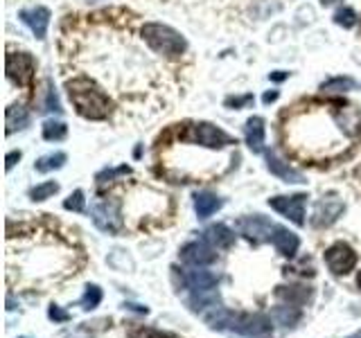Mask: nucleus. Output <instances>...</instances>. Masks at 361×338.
I'll return each mask as SVG.
<instances>
[{
	"label": "nucleus",
	"mask_w": 361,
	"mask_h": 338,
	"mask_svg": "<svg viewBox=\"0 0 361 338\" xmlns=\"http://www.w3.org/2000/svg\"><path fill=\"white\" fill-rule=\"evenodd\" d=\"M264 138H267V127H264V120L259 115L248 118L244 124V140L248 144V149L253 154L264 151Z\"/></svg>",
	"instance_id": "ddd939ff"
},
{
	"label": "nucleus",
	"mask_w": 361,
	"mask_h": 338,
	"mask_svg": "<svg viewBox=\"0 0 361 338\" xmlns=\"http://www.w3.org/2000/svg\"><path fill=\"white\" fill-rule=\"evenodd\" d=\"M305 201L307 194H293V196H274L269 199V206L282 217L291 219L296 225H305Z\"/></svg>",
	"instance_id": "1a4fd4ad"
},
{
	"label": "nucleus",
	"mask_w": 361,
	"mask_h": 338,
	"mask_svg": "<svg viewBox=\"0 0 361 338\" xmlns=\"http://www.w3.org/2000/svg\"><path fill=\"white\" fill-rule=\"evenodd\" d=\"M237 230H240L244 239L253 244H262V242H274L278 223L262 217V214H253V217H244L237 221Z\"/></svg>",
	"instance_id": "423d86ee"
},
{
	"label": "nucleus",
	"mask_w": 361,
	"mask_h": 338,
	"mask_svg": "<svg viewBox=\"0 0 361 338\" xmlns=\"http://www.w3.org/2000/svg\"><path fill=\"white\" fill-rule=\"evenodd\" d=\"M251 101H253V95H244V97H228V99H226V106H235V108H240V106L251 104Z\"/></svg>",
	"instance_id": "7c9ffc66"
},
{
	"label": "nucleus",
	"mask_w": 361,
	"mask_h": 338,
	"mask_svg": "<svg viewBox=\"0 0 361 338\" xmlns=\"http://www.w3.org/2000/svg\"><path fill=\"white\" fill-rule=\"evenodd\" d=\"M278 97H280V93H278V90H271V93H264L262 101H264V104H271V101H276Z\"/></svg>",
	"instance_id": "72a5a7b5"
},
{
	"label": "nucleus",
	"mask_w": 361,
	"mask_h": 338,
	"mask_svg": "<svg viewBox=\"0 0 361 338\" xmlns=\"http://www.w3.org/2000/svg\"><path fill=\"white\" fill-rule=\"evenodd\" d=\"M68 97H71L75 111L86 120H109L113 113V99L102 90L93 79L88 77H75L73 82L66 84Z\"/></svg>",
	"instance_id": "f257e3e1"
},
{
	"label": "nucleus",
	"mask_w": 361,
	"mask_h": 338,
	"mask_svg": "<svg viewBox=\"0 0 361 338\" xmlns=\"http://www.w3.org/2000/svg\"><path fill=\"white\" fill-rule=\"evenodd\" d=\"M325 264L334 275H345L357 266V253L343 242H336L325 251Z\"/></svg>",
	"instance_id": "6e6552de"
},
{
	"label": "nucleus",
	"mask_w": 361,
	"mask_h": 338,
	"mask_svg": "<svg viewBox=\"0 0 361 338\" xmlns=\"http://www.w3.org/2000/svg\"><path fill=\"white\" fill-rule=\"evenodd\" d=\"M334 23L341 27H355L357 25V11L353 7H341L334 14Z\"/></svg>",
	"instance_id": "c85d7f7f"
},
{
	"label": "nucleus",
	"mask_w": 361,
	"mask_h": 338,
	"mask_svg": "<svg viewBox=\"0 0 361 338\" xmlns=\"http://www.w3.org/2000/svg\"><path fill=\"white\" fill-rule=\"evenodd\" d=\"M271 79H276V82H282V79H287V73L278 70V73H274V75H271Z\"/></svg>",
	"instance_id": "f704fd0d"
},
{
	"label": "nucleus",
	"mask_w": 361,
	"mask_h": 338,
	"mask_svg": "<svg viewBox=\"0 0 361 338\" xmlns=\"http://www.w3.org/2000/svg\"><path fill=\"white\" fill-rule=\"evenodd\" d=\"M357 284L361 287V273H359V277H357Z\"/></svg>",
	"instance_id": "e433bc0d"
},
{
	"label": "nucleus",
	"mask_w": 361,
	"mask_h": 338,
	"mask_svg": "<svg viewBox=\"0 0 361 338\" xmlns=\"http://www.w3.org/2000/svg\"><path fill=\"white\" fill-rule=\"evenodd\" d=\"M180 282H183V287L190 289L192 293L197 291H210L219 284V277L210 273V270H185L183 275H180Z\"/></svg>",
	"instance_id": "4468645a"
},
{
	"label": "nucleus",
	"mask_w": 361,
	"mask_h": 338,
	"mask_svg": "<svg viewBox=\"0 0 361 338\" xmlns=\"http://www.w3.org/2000/svg\"><path fill=\"white\" fill-rule=\"evenodd\" d=\"M68 135V127L61 120H45L43 122V138L48 142H59Z\"/></svg>",
	"instance_id": "4be33fe9"
},
{
	"label": "nucleus",
	"mask_w": 361,
	"mask_h": 338,
	"mask_svg": "<svg viewBox=\"0 0 361 338\" xmlns=\"http://www.w3.org/2000/svg\"><path fill=\"white\" fill-rule=\"evenodd\" d=\"M90 217H93V223L102 232L109 234H118L124 225V219L120 214V206L116 201H99L90 208Z\"/></svg>",
	"instance_id": "0eeeda50"
},
{
	"label": "nucleus",
	"mask_w": 361,
	"mask_h": 338,
	"mask_svg": "<svg viewBox=\"0 0 361 338\" xmlns=\"http://www.w3.org/2000/svg\"><path fill=\"white\" fill-rule=\"evenodd\" d=\"M276 246V251L280 255H285V257H293L298 251V246H300V239H298V234H293L291 230H287L285 225H278V230L274 234V242H271Z\"/></svg>",
	"instance_id": "f3484780"
},
{
	"label": "nucleus",
	"mask_w": 361,
	"mask_h": 338,
	"mask_svg": "<svg viewBox=\"0 0 361 338\" xmlns=\"http://www.w3.org/2000/svg\"><path fill=\"white\" fill-rule=\"evenodd\" d=\"M357 176H359V178H361V167H359V169H357Z\"/></svg>",
	"instance_id": "4c0bfd02"
},
{
	"label": "nucleus",
	"mask_w": 361,
	"mask_h": 338,
	"mask_svg": "<svg viewBox=\"0 0 361 338\" xmlns=\"http://www.w3.org/2000/svg\"><path fill=\"white\" fill-rule=\"evenodd\" d=\"M180 259L192 266H208L212 262H217V253L208 246L206 239H201V242H190L180 248Z\"/></svg>",
	"instance_id": "9d476101"
},
{
	"label": "nucleus",
	"mask_w": 361,
	"mask_h": 338,
	"mask_svg": "<svg viewBox=\"0 0 361 338\" xmlns=\"http://www.w3.org/2000/svg\"><path fill=\"white\" fill-rule=\"evenodd\" d=\"M221 206H224V201L217 194H212V192H199V194H195V210L199 219L212 217Z\"/></svg>",
	"instance_id": "a211bd4d"
},
{
	"label": "nucleus",
	"mask_w": 361,
	"mask_h": 338,
	"mask_svg": "<svg viewBox=\"0 0 361 338\" xmlns=\"http://www.w3.org/2000/svg\"><path fill=\"white\" fill-rule=\"evenodd\" d=\"M203 239L217 248H231L235 244V232L228 228V225L217 223V225H210V228L203 232Z\"/></svg>",
	"instance_id": "6ab92c4d"
},
{
	"label": "nucleus",
	"mask_w": 361,
	"mask_h": 338,
	"mask_svg": "<svg viewBox=\"0 0 361 338\" xmlns=\"http://www.w3.org/2000/svg\"><path fill=\"white\" fill-rule=\"evenodd\" d=\"M343 203L330 196V199H321L316 203V210H314V217H312V225L314 228H323V225H330L338 219V214L343 212Z\"/></svg>",
	"instance_id": "f8f14e48"
},
{
	"label": "nucleus",
	"mask_w": 361,
	"mask_h": 338,
	"mask_svg": "<svg viewBox=\"0 0 361 338\" xmlns=\"http://www.w3.org/2000/svg\"><path fill=\"white\" fill-rule=\"evenodd\" d=\"M276 298L285 300L291 307H302V304L312 302L314 298V289L310 287H278Z\"/></svg>",
	"instance_id": "dca6fc26"
},
{
	"label": "nucleus",
	"mask_w": 361,
	"mask_h": 338,
	"mask_svg": "<svg viewBox=\"0 0 361 338\" xmlns=\"http://www.w3.org/2000/svg\"><path fill=\"white\" fill-rule=\"evenodd\" d=\"M5 124H7V135L23 131L30 124V111L25 106H20V104L9 106L7 113H5Z\"/></svg>",
	"instance_id": "aec40b11"
},
{
	"label": "nucleus",
	"mask_w": 361,
	"mask_h": 338,
	"mask_svg": "<svg viewBox=\"0 0 361 338\" xmlns=\"http://www.w3.org/2000/svg\"><path fill=\"white\" fill-rule=\"evenodd\" d=\"M183 140H188L192 144H199V146H203V149H212V151L237 144L235 138H231L224 129L214 127V124H210V122H195L183 133Z\"/></svg>",
	"instance_id": "20e7f679"
},
{
	"label": "nucleus",
	"mask_w": 361,
	"mask_h": 338,
	"mask_svg": "<svg viewBox=\"0 0 361 338\" xmlns=\"http://www.w3.org/2000/svg\"><path fill=\"white\" fill-rule=\"evenodd\" d=\"M41 111L43 113H61V104H59V97H56L54 88H52V82H45V99L41 104Z\"/></svg>",
	"instance_id": "cd10ccee"
},
{
	"label": "nucleus",
	"mask_w": 361,
	"mask_h": 338,
	"mask_svg": "<svg viewBox=\"0 0 361 338\" xmlns=\"http://www.w3.org/2000/svg\"><path fill=\"white\" fill-rule=\"evenodd\" d=\"M267 167L271 174L278 176L280 180H285V183H305V176L298 172V169H293V167H289V163L280 161L274 151L267 154Z\"/></svg>",
	"instance_id": "2eb2a0df"
},
{
	"label": "nucleus",
	"mask_w": 361,
	"mask_h": 338,
	"mask_svg": "<svg viewBox=\"0 0 361 338\" xmlns=\"http://www.w3.org/2000/svg\"><path fill=\"white\" fill-rule=\"evenodd\" d=\"M59 192V183H54V180H48V183H41L37 187L30 189V199L32 201H45L50 199L52 194H56Z\"/></svg>",
	"instance_id": "bb28decb"
},
{
	"label": "nucleus",
	"mask_w": 361,
	"mask_h": 338,
	"mask_svg": "<svg viewBox=\"0 0 361 338\" xmlns=\"http://www.w3.org/2000/svg\"><path fill=\"white\" fill-rule=\"evenodd\" d=\"M37 61L30 52H9L7 54V79L20 88H32Z\"/></svg>",
	"instance_id": "39448f33"
},
{
	"label": "nucleus",
	"mask_w": 361,
	"mask_h": 338,
	"mask_svg": "<svg viewBox=\"0 0 361 338\" xmlns=\"http://www.w3.org/2000/svg\"><path fill=\"white\" fill-rule=\"evenodd\" d=\"M68 161V156L63 151H54V154H48V156H41L37 163H34V169H37L39 174H48V172H54V169H61Z\"/></svg>",
	"instance_id": "412c9836"
},
{
	"label": "nucleus",
	"mask_w": 361,
	"mask_h": 338,
	"mask_svg": "<svg viewBox=\"0 0 361 338\" xmlns=\"http://www.w3.org/2000/svg\"><path fill=\"white\" fill-rule=\"evenodd\" d=\"M63 208L73 212H84V192L82 189L73 192V194L63 201Z\"/></svg>",
	"instance_id": "c756f323"
},
{
	"label": "nucleus",
	"mask_w": 361,
	"mask_h": 338,
	"mask_svg": "<svg viewBox=\"0 0 361 338\" xmlns=\"http://www.w3.org/2000/svg\"><path fill=\"white\" fill-rule=\"evenodd\" d=\"M129 338H176L169 332L154 330V327H145V325H133L129 327Z\"/></svg>",
	"instance_id": "393cba45"
},
{
	"label": "nucleus",
	"mask_w": 361,
	"mask_h": 338,
	"mask_svg": "<svg viewBox=\"0 0 361 338\" xmlns=\"http://www.w3.org/2000/svg\"><path fill=\"white\" fill-rule=\"evenodd\" d=\"M142 39L156 54L165 56V59H178L188 50L183 34L169 25H163V23H145Z\"/></svg>",
	"instance_id": "7ed1b4c3"
},
{
	"label": "nucleus",
	"mask_w": 361,
	"mask_h": 338,
	"mask_svg": "<svg viewBox=\"0 0 361 338\" xmlns=\"http://www.w3.org/2000/svg\"><path fill=\"white\" fill-rule=\"evenodd\" d=\"M20 156H23L20 151H9V154H7V158H5V161H7V163H5V169H7V172L20 161Z\"/></svg>",
	"instance_id": "473e14b6"
},
{
	"label": "nucleus",
	"mask_w": 361,
	"mask_h": 338,
	"mask_svg": "<svg viewBox=\"0 0 361 338\" xmlns=\"http://www.w3.org/2000/svg\"><path fill=\"white\" fill-rule=\"evenodd\" d=\"M348 338H361V330L357 334H353V336H348Z\"/></svg>",
	"instance_id": "c9c22d12"
},
{
	"label": "nucleus",
	"mask_w": 361,
	"mask_h": 338,
	"mask_svg": "<svg viewBox=\"0 0 361 338\" xmlns=\"http://www.w3.org/2000/svg\"><path fill=\"white\" fill-rule=\"evenodd\" d=\"M48 315H50V318L52 320H59V323H66L68 318H71V315H68L63 309H59V307H56V304H52V307H50V311H48Z\"/></svg>",
	"instance_id": "2f4dec72"
},
{
	"label": "nucleus",
	"mask_w": 361,
	"mask_h": 338,
	"mask_svg": "<svg viewBox=\"0 0 361 338\" xmlns=\"http://www.w3.org/2000/svg\"><path fill=\"white\" fill-rule=\"evenodd\" d=\"M300 307H291V304H285V307H278L274 309V318L278 320V325H285V327H293L300 320Z\"/></svg>",
	"instance_id": "5701e85b"
},
{
	"label": "nucleus",
	"mask_w": 361,
	"mask_h": 338,
	"mask_svg": "<svg viewBox=\"0 0 361 338\" xmlns=\"http://www.w3.org/2000/svg\"><path fill=\"white\" fill-rule=\"evenodd\" d=\"M203 320L208 323L210 330L233 332L240 336H267L271 332V323L262 313H244V311L214 307L203 313Z\"/></svg>",
	"instance_id": "f03ea898"
},
{
	"label": "nucleus",
	"mask_w": 361,
	"mask_h": 338,
	"mask_svg": "<svg viewBox=\"0 0 361 338\" xmlns=\"http://www.w3.org/2000/svg\"><path fill=\"white\" fill-rule=\"evenodd\" d=\"M353 88H355L353 77H332L321 84L323 93H345V90H353Z\"/></svg>",
	"instance_id": "b1692460"
},
{
	"label": "nucleus",
	"mask_w": 361,
	"mask_h": 338,
	"mask_svg": "<svg viewBox=\"0 0 361 338\" xmlns=\"http://www.w3.org/2000/svg\"><path fill=\"white\" fill-rule=\"evenodd\" d=\"M99 302H102V289L95 287V284H88L86 291H84V296H82V300H79V304H82V309H84V311H93Z\"/></svg>",
	"instance_id": "a878e982"
},
{
	"label": "nucleus",
	"mask_w": 361,
	"mask_h": 338,
	"mask_svg": "<svg viewBox=\"0 0 361 338\" xmlns=\"http://www.w3.org/2000/svg\"><path fill=\"white\" fill-rule=\"evenodd\" d=\"M18 18L34 32V37L45 39V32H48V25H50V9L48 7L37 5V7H30V9H20Z\"/></svg>",
	"instance_id": "9b49d317"
}]
</instances>
